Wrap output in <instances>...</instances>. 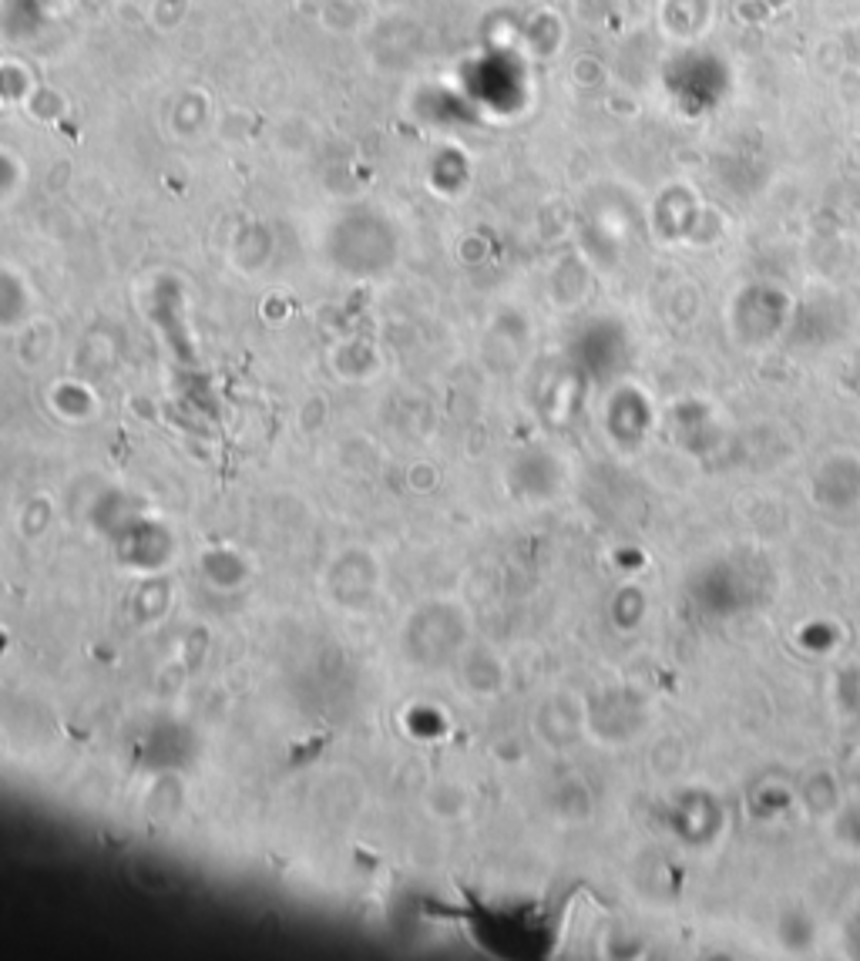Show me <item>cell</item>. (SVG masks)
I'll list each match as a JSON object with an SVG mask.
<instances>
[{"instance_id":"cell-1","label":"cell","mask_w":860,"mask_h":961,"mask_svg":"<svg viewBox=\"0 0 860 961\" xmlns=\"http://www.w3.org/2000/svg\"><path fill=\"white\" fill-rule=\"evenodd\" d=\"M377 582H380V568L367 552H343L333 562L330 572H326V585H330L333 602L347 605V609L367 605L370 595L377 592Z\"/></svg>"}]
</instances>
